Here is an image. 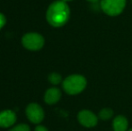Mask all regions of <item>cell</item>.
<instances>
[{"instance_id": "6da1fadb", "label": "cell", "mask_w": 132, "mask_h": 131, "mask_svg": "<svg viewBox=\"0 0 132 131\" xmlns=\"http://www.w3.org/2000/svg\"><path fill=\"white\" fill-rule=\"evenodd\" d=\"M70 10L68 4L63 0H57L51 4L46 13L47 22L53 27H61L68 23Z\"/></svg>"}, {"instance_id": "7a4b0ae2", "label": "cell", "mask_w": 132, "mask_h": 131, "mask_svg": "<svg viewBox=\"0 0 132 131\" xmlns=\"http://www.w3.org/2000/svg\"><path fill=\"white\" fill-rule=\"evenodd\" d=\"M63 89L70 95L78 94L85 90L86 86V79L80 75H72L63 81Z\"/></svg>"}, {"instance_id": "3957f363", "label": "cell", "mask_w": 132, "mask_h": 131, "mask_svg": "<svg viewBox=\"0 0 132 131\" xmlns=\"http://www.w3.org/2000/svg\"><path fill=\"white\" fill-rule=\"evenodd\" d=\"M44 38L37 32L26 33L22 38V44L29 50H39L44 46Z\"/></svg>"}, {"instance_id": "277c9868", "label": "cell", "mask_w": 132, "mask_h": 131, "mask_svg": "<svg viewBox=\"0 0 132 131\" xmlns=\"http://www.w3.org/2000/svg\"><path fill=\"white\" fill-rule=\"evenodd\" d=\"M126 6V0H102L101 8L106 14L116 16L121 14Z\"/></svg>"}, {"instance_id": "5b68a950", "label": "cell", "mask_w": 132, "mask_h": 131, "mask_svg": "<svg viewBox=\"0 0 132 131\" xmlns=\"http://www.w3.org/2000/svg\"><path fill=\"white\" fill-rule=\"evenodd\" d=\"M25 113L30 121L34 124H39L44 119V110L37 103H30L26 107Z\"/></svg>"}, {"instance_id": "8992f818", "label": "cell", "mask_w": 132, "mask_h": 131, "mask_svg": "<svg viewBox=\"0 0 132 131\" xmlns=\"http://www.w3.org/2000/svg\"><path fill=\"white\" fill-rule=\"evenodd\" d=\"M77 119L80 124L85 128H93L96 126L98 122L97 116H95V114L87 110H81L77 115Z\"/></svg>"}, {"instance_id": "52a82bcc", "label": "cell", "mask_w": 132, "mask_h": 131, "mask_svg": "<svg viewBox=\"0 0 132 131\" xmlns=\"http://www.w3.org/2000/svg\"><path fill=\"white\" fill-rule=\"evenodd\" d=\"M15 121L16 115L13 110H5L0 112V128H10Z\"/></svg>"}, {"instance_id": "ba28073f", "label": "cell", "mask_w": 132, "mask_h": 131, "mask_svg": "<svg viewBox=\"0 0 132 131\" xmlns=\"http://www.w3.org/2000/svg\"><path fill=\"white\" fill-rule=\"evenodd\" d=\"M61 98V92L59 88L52 87L46 91L44 94V101L47 104L52 105L57 103Z\"/></svg>"}, {"instance_id": "9c48e42d", "label": "cell", "mask_w": 132, "mask_h": 131, "mask_svg": "<svg viewBox=\"0 0 132 131\" xmlns=\"http://www.w3.org/2000/svg\"><path fill=\"white\" fill-rule=\"evenodd\" d=\"M112 127L114 131H127L129 127L128 119L124 116L119 115L113 119Z\"/></svg>"}, {"instance_id": "30bf717a", "label": "cell", "mask_w": 132, "mask_h": 131, "mask_svg": "<svg viewBox=\"0 0 132 131\" xmlns=\"http://www.w3.org/2000/svg\"><path fill=\"white\" fill-rule=\"evenodd\" d=\"M112 116H113L112 110H111V109H109V108H104V109H103V110H100L98 117H99V119H103V120H108V119H111Z\"/></svg>"}, {"instance_id": "8fae6325", "label": "cell", "mask_w": 132, "mask_h": 131, "mask_svg": "<svg viewBox=\"0 0 132 131\" xmlns=\"http://www.w3.org/2000/svg\"><path fill=\"white\" fill-rule=\"evenodd\" d=\"M48 79H49V82L51 84H54V85H57L59 83H61L62 81V77L59 75V73H56V72H53V73L50 74V75L48 76Z\"/></svg>"}, {"instance_id": "7c38bea8", "label": "cell", "mask_w": 132, "mask_h": 131, "mask_svg": "<svg viewBox=\"0 0 132 131\" xmlns=\"http://www.w3.org/2000/svg\"><path fill=\"white\" fill-rule=\"evenodd\" d=\"M8 131H31V130H30L29 126H27L26 124H19L17 126L14 127L13 128H11Z\"/></svg>"}, {"instance_id": "4fadbf2b", "label": "cell", "mask_w": 132, "mask_h": 131, "mask_svg": "<svg viewBox=\"0 0 132 131\" xmlns=\"http://www.w3.org/2000/svg\"><path fill=\"white\" fill-rule=\"evenodd\" d=\"M5 23H6V19H5V16L2 13H0V30L5 26Z\"/></svg>"}, {"instance_id": "5bb4252c", "label": "cell", "mask_w": 132, "mask_h": 131, "mask_svg": "<svg viewBox=\"0 0 132 131\" xmlns=\"http://www.w3.org/2000/svg\"><path fill=\"white\" fill-rule=\"evenodd\" d=\"M34 131H49L48 128L46 127L42 126V125H38V126L35 128V130Z\"/></svg>"}, {"instance_id": "9a60e30c", "label": "cell", "mask_w": 132, "mask_h": 131, "mask_svg": "<svg viewBox=\"0 0 132 131\" xmlns=\"http://www.w3.org/2000/svg\"><path fill=\"white\" fill-rule=\"evenodd\" d=\"M87 1H89V2H91V3H98V2L100 1V0H87Z\"/></svg>"}, {"instance_id": "2e32d148", "label": "cell", "mask_w": 132, "mask_h": 131, "mask_svg": "<svg viewBox=\"0 0 132 131\" xmlns=\"http://www.w3.org/2000/svg\"><path fill=\"white\" fill-rule=\"evenodd\" d=\"M63 1H65V2H67V1H71V0H63Z\"/></svg>"}, {"instance_id": "e0dca14e", "label": "cell", "mask_w": 132, "mask_h": 131, "mask_svg": "<svg viewBox=\"0 0 132 131\" xmlns=\"http://www.w3.org/2000/svg\"><path fill=\"white\" fill-rule=\"evenodd\" d=\"M129 131H132V128H131V129H129Z\"/></svg>"}]
</instances>
